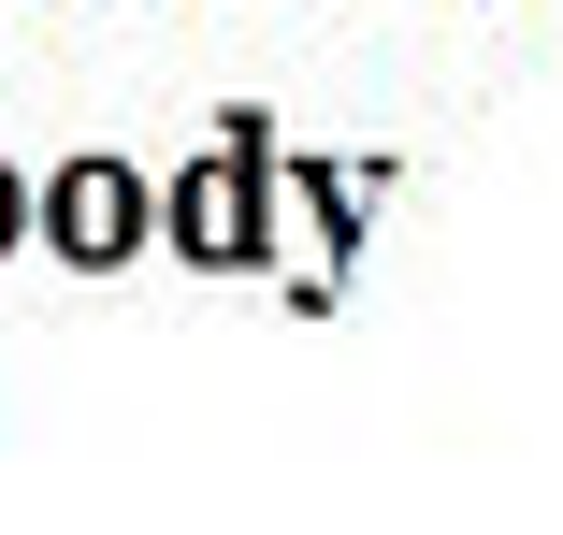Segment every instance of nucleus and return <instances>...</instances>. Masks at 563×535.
<instances>
[{
  "label": "nucleus",
  "mask_w": 563,
  "mask_h": 535,
  "mask_svg": "<svg viewBox=\"0 0 563 535\" xmlns=\"http://www.w3.org/2000/svg\"><path fill=\"white\" fill-rule=\"evenodd\" d=\"M44 232H58L73 261H131V247H145V174H131V160H73V174L44 188Z\"/></svg>",
  "instance_id": "obj_1"
},
{
  "label": "nucleus",
  "mask_w": 563,
  "mask_h": 535,
  "mask_svg": "<svg viewBox=\"0 0 563 535\" xmlns=\"http://www.w3.org/2000/svg\"><path fill=\"white\" fill-rule=\"evenodd\" d=\"M174 247H188V261H261V174H246V160L174 174Z\"/></svg>",
  "instance_id": "obj_2"
},
{
  "label": "nucleus",
  "mask_w": 563,
  "mask_h": 535,
  "mask_svg": "<svg viewBox=\"0 0 563 535\" xmlns=\"http://www.w3.org/2000/svg\"><path fill=\"white\" fill-rule=\"evenodd\" d=\"M0 247H15V174H0Z\"/></svg>",
  "instance_id": "obj_3"
}]
</instances>
